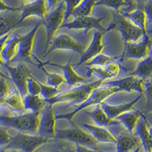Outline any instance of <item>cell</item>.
Listing matches in <instances>:
<instances>
[{
	"mask_svg": "<svg viewBox=\"0 0 152 152\" xmlns=\"http://www.w3.org/2000/svg\"><path fill=\"white\" fill-rule=\"evenodd\" d=\"M103 37H104V32L99 31L94 32L90 46L86 49L85 52L81 55V59L78 64L76 65V66L86 64L87 62L91 60L95 56L102 53V51L105 47V44L103 43Z\"/></svg>",
	"mask_w": 152,
	"mask_h": 152,
	"instance_id": "17",
	"label": "cell"
},
{
	"mask_svg": "<svg viewBox=\"0 0 152 152\" xmlns=\"http://www.w3.org/2000/svg\"><path fill=\"white\" fill-rule=\"evenodd\" d=\"M75 152H100V151L96 150V149L89 148L85 147V146H82V145H76Z\"/></svg>",
	"mask_w": 152,
	"mask_h": 152,
	"instance_id": "45",
	"label": "cell"
},
{
	"mask_svg": "<svg viewBox=\"0 0 152 152\" xmlns=\"http://www.w3.org/2000/svg\"><path fill=\"white\" fill-rule=\"evenodd\" d=\"M83 127L90 132L92 136L96 139L98 142H103V143H116V138L114 136L113 133L105 127L98 126H94V125L85 123L83 124Z\"/></svg>",
	"mask_w": 152,
	"mask_h": 152,
	"instance_id": "22",
	"label": "cell"
},
{
	"mask_svg": "<svg viewBox=\"0 0 152 152\" xmlns=\"http://www.w3.org/2000/svg\"><path fill=\"white\" fill-rule=\"evenodd\" d=\"M93 75H95L96 76H97L100 79L103 80V81L113 78V76L108 72V71L106 69V68L104 66H90V68H88L87 75L88 77H91Z\"/></svg>",
	"mask_w": 152,
	"mask_h": 152,
	"instance_id": "32",
	"label": "cell"
},
{
	"mask_svg": "<svg viewBox=\"0 0 152 152\" xmlns=\"http://www.w3.org/2000/svg\"><path fill=\"white\" fill-rule=\"evenodd\" d=\"M3 67L8 70L10 75L11 81L14 82L16 88L21 93L23 97L28 94V80L31 76H32V72L28 66L24 62H20L16 66H12L5 63Z\"/></svg>",
	"mask_w": 152,
	"mask_h": 152,
	"instance_id": "7",
	"label": "cell"
},
{
	"mask_svg": "<svg viewBox=\"0 0 152 152\" xmlns=\"http://www.w3.org/2000/svg\"><path fill=\"white\" fill-rule=\"evenodd\" d=\"M50 141L39 135H32L19 132L16 136L12 137V141L5 148L16 149L21 152H35L42 145Z\"/></svg>",
	"mask_w": 152,
	"mask_h": 152,
	"instance_id": "6",
	"label": "cell"
},
{
	"mask_svg": "<svg viewBox=\"0 0 152 152\" xmlns=\"http://www.w3.org/2000/svg\"><path fill=\"white\" fill-rule=\"evenodd\" d=\"M142 114H143L142 111L140 110L129 111V112L125 113L118 116L116 119L124 125L125 127L128 130L129 133L135 134L138 121H139L140 118L142 117Z\"/></svg>",
	"mask_w": 152,
	"mask_h": 152,
	"instance_id": "23",
	"label": "cell"
},
{
	"mask_svg": "<svg viewBox=\"0 0 152 152\" xmlns=\"http://www.w3.org/2000/svg\"><path fill=\"white\" fill-rule=\"evenodd\" d=\"M45 1L47 11H49L50 9H55L57 6V5L59 4V0H45Z\"/></svg>",
	"mask_w": 152,
	"mask_h": 152,
	"instance_id": "46",
	"label": "cell"
},
{
	"mask_svg": "<svg viewBox=\"0 0 152 152\" xmlns=\"http://www.w3.org/2000/svg\"><path fill=\"white\" fill-rule=\"evenodd\" d=\"M0 76H2V77H4V78H6V79H8V80H11L10 77H9V76H8L7 75L4 74V73L2 72L1 71V70H0Z\"/></svg>",
	"mask_w": 152,
	"mask_h": 152,
	"instance_id": "49",
	"label": "cell"
},
{
	"mask_svg": "<svg viewBox=\"0 0 152 152\" xmlns=\"http://www.w3.org/2000/svg\"><path fill=\"white\" fill-rule=\"evenodd\" d=\"M42 23L40 21L37 24L34 28L28 34L23 35V36H20L18 56H20L22 59L28 61L32 64H34L33 59L35 58V56H34L33 52L34 43L37 33Z\"/></svg>",
	"mask_w": 152,
	"mask_h": 152,
	"instance_id": "14",
	"label": "cell"
},
{
	"mask_svg": "<svg viewBox=\"0 0 152 152\" xmlns=\"http://www.w3.org/2000/svg\"><path fill=\"white\" fill-rule=\"evenodd\" d=\"M66 4V17H65V21H67L69 18L72 15L73 11L75 10L77 6L80 4V2L82 0H62Z\"/></svg>",
	"mask_w": 152,
	"mask_h": 152,
	"instance_id": "40",
	"label": "cell"
},
{
	"mask_svg": "<svg viewBox=\"0 0 152 152\" xmlns=\"http://www.w3.org/2000/svg\"><path fill=\"white\" fill-rule=\"evenodd\" d=\"M2 116V114H1V113H0V116Z\"/></svg>",
	"mask_w": 152,
	"mask_h": 152,
	"instance_id": "54",
	"label": "cell"
},
{
	"mask_svg": "<svg viewBox=\"0 0 152 152\" xmlns=\"http://www.w3.org/2000/svg\"><path fill=\"white\" fill-rule=\"evenodd\" d=\"M104 81L103 80L99 79L97 81L90 82V83L83 84L82 85H80L74 89H72L69 91L59 94L53 98L47 100V102L48 104H51L53 106L58 103L63 102H69L74 104H81L90 97V95L95 89L100 88L102 85Z\"/></svg>",
	"mask_w": 152,
	"mask_h": 152,
	"instance_id": "2",
	"label": "cell"
},
{
	"mask_svg": "<svg viewBox=\"0 0 152 152\" xmlns=\"http://www.w3.org/2000/svg\"><path fill=\"white\" fill-rule=\"evenodd\" d=\"M104 18H105L104 16L101 18H95L93 16L78 18H75L71 22L63 24L61 28H66L68 29L84 30L85 33L89 30L96 29L97 31L104 33L108 31V29L104 28L102 24V21Z\"/></svg>",
	"mask_w": 152,
	"mask_h": 152,
	"instance_id": "12",
	"label": "cell"
},
{
	"mask_svg": "<svg viewBox=\"0 0 152 152\" xmlns=\"http://www.w3.org/2000/svg\"><path fill=\"white\" fill-rule=\"evenodd\" d=\"M66 4L61 0L56 7L50 12L49 14L41 21L42 24L46 28L47 31V43L44 49V53H47V50L50 48V44L55 37V34L58 29L61 28L63 22L65 21L66 17Z\"/></svg>",
	"mask_w": 152,
	"mask_h": 152,
	"instance_id": "4",
	"label": "cell"
},
{
	"mask_svg": "<svg viewBox=\"0 0 152 152\" xmlns=\"http://www.w3.org/2000/svg\"><path fill=\"white\" fill-rule=\"evenodd\" d=\"M132 75L147 80L152 78V55H149L145 59L139 62L135 71L132 73Z\"/></svg>",
	"mask_w": 152,
	"mask_h": 152,
	"instance_id": "29",
	"label": "cell"
},
{
	"mask_svg": "<svg viewBox=\"0 0 152 152\" xmlns=\"http://www.w3.org/2000/svg\"><path fill=\"white\" fill-rule=\"evenodd\" d=\"M25 110H30L31 113L40 115L47 107V102L40 96H34L28 94L23 97Z\"/></svg>",
	"mask_w": 152,
	"mask_h": 152,
	"instance_id": "25",
	"label": "cell"
},
{
	"mask_svg": "<svg viewBox=\"0 0 152 152\" xmlns=\"http://www.w3.org/2000/svg\"><path fill=\"white\" fill-rule=\"evenodd\" d=\"M39 67L43 69V71L46 73L47 76V85L50 86L54 87V88H58L63 83H66V79H65L64 76L62 75L57 74V73H52L49 72L47 71L44 68V66L41 64H39Z\"/></svg>",
	"mask_w": 152,
	"mask_h": 152,
	"instance_id": "31",
	"label": "cell"
},
{
	"mask_svg": "<svg viewBox=\"0 0 152 152\" xmlns=\"http://www.w3.org/2000/svg\"><path fill=\"white\" fill-rule=\"evenodd\" d=\"M86 49L85 45L77 41L72 36L67 34H61L54 37L45 56L56 50H72L82 55L85 52Z\"/></svg>",
	"mask_w": 152,
	"mask_h": 152,
	"instance_id": "11",
	"label": "cell"
},
{
	"mask_svg": "<svg viewBox=\"0 0 152 152\" xmlns=\"http://www.w3.org/2000/svg\"><path fill=\"white\" fill-rule=\"evenodd\" d=\"M143 10L146 15L147 22L152 23V0H148L145 3Z\"/></svg>",
	"mask_w": 152,
	"mask_h": 152,
	"instance_id": "42",
	"label": "cell"
},
{
	"mask_svg": "<svg viewBox=\"0 0 152 152\" xmlns=\"http://www.w3.org/2000/svg\"><path fill=\"white\" fill-rule=\"evenodd\" d=\"M87 114L91 117L94 122L98 126L106 127V126H115L119 123L117 119H111L107 116L100 104L96 106V108L91 112H87Z\"/></svg>",
	"mask_w": 152,
	"mask_h": 152,
	"instance_id": "26",
	"label": "cell"
},
{
	"mask_svg": "<svg viewBox=\"0 0 152 152\" xmlns=\"http://www.w3.org/2000/svg\"><path fill=\"white\" fill-rule=\"evenodd\" d=\"M8 127L0 125V146L6 147L12 141V137L9 134Z\"/></svg>",
	"mask_w": 152,
	"mask_h": 152,
	"instance_id": "39",
	"label": "cell"
},
{
	"mask_svg": "<svg viewBox=\"0 0 152 152\" xmlns=\"http://www.w3.org/2000/svg\"><path fill=\"white\" fill-rule=\"evenodd\" d=\"M47 9L45 0H35L24 5L21 9V18L20 20L21 24L28 18L37 16L43 20L47 15Z\"/></svg>",
	"mask_w": 152,
	"mask_h": 152,
	"instance_id": "18",
	"label": "cell"
},
{
	"mask_svg": "<svg viewBox=\"0 0 152 152\" xmlns=\"http://www.w3.org/2000/svg\"><path fill=\"white\" fill-rule=\"evenodd\" d=\"M141 97H142V95H139L138 97H136L130 102L119 104V105H110V104H104V103H102L100 105H101V107L103 108L104 112L107 113V116L111 119H116L118 116H119L122 114L131 111L133 109L134 106L135 105V104L140 100Z\"/></svg>",
	"mask_w": 152,
	"mask_h": 152,
	"instance_id": "20",
	"label": "cell"
},
{
	"mask_svg": "<svg viewBox=\"0 0 152 152\" xmlns=\"http://www.w3.org/2000/svg\"><path fill=\"white\" fill-rule=\"evenodd\" d=\"M121 15L129 19L131 22L138 27L144 31L145 34L147 33V18L144 10L142 9H135L132 12H121Z\"/></svg>",
	"mask_w": 152,
	"mask_h": 152,
	"instance_id": "28",
	"label": "cell"
},
{
	"mask_svg": "<svg viewBox=\"0 0 152 152\" xmlns=\"http://www.w3.org/2000/svg\"><path fill=\"white\" fill-rule=\"evenodd\" d=\"M10 34L11 33H9L6 35H5V36L2 37L0 38V66H3L4 64H5L3 60H2V50H3L4 47H5V43L7 42L8 40H9Z\"/></svg>",
	"mask_w": 152,
	"mask_h": 152,
	"instance_id": "43",
	"label": "cell"
},
{
	"mask_svg": "<svg viewBox=\"0 0 152 152\" xmlns=\"http://www.w3.org/2000/svg\"><path fill=\"white\" fill-rule=\"evenodd\" d=\"M135 134L138 135L142 142L145 152H152V137L149 131L148 124L144 114L142 115L138 121V126L135 129Z\"/></svg>",
	"mask_w": 152,
	"mask_h": 152,
	"instance_id": "21",
	"label": "cell"
},
{
	"mask_svg": "<svg viewBox=\"0 0 152 152\" xmlns=\"http://www.w3.org/2000/svg\"><path fill=\"white\" fill-rule=\"evenodd\" d=\"M140 150H141V147H139V148H138L137 149H135V150L133 152H140Z\"/></svg>",
	"mask_w": 152,
	"mask_h": 152,
	"instance_id": "51",
	"label": "cell"
},
{
	"mask_svg": "<svg viewBox=\"0 0 152 152\" xmlns=\"http://www.w3.org/2000/svg\"><path fill=\"white\" fill-rule=\"evenodd\" d=\"M144 81L142 78L135 75H129L125 78H120L119 80H112V81H105L102 84L103 86L115 87L119 88L122 91H126L131 93L132 91H136L143 94L144 93Z\"/></svg>",
	"mask_w": 152,
	"mask_h": 152,
	"instance_id": "13",
	"label": "cell"
},
{
	"mask_svg": "<svg viewBox=\"0 0 152 152\" xmlns=\"http://www.w3.org/2000/svg\"><path fill=\"white\" fill-rule=\"evenodd\" d=\"M59 94H60L59 88H54V87L50 86L48 85L41 84V92H40V96L46 101L50 99L53 98Z\"/></svg>",
	"mask_w": 152,
	"mask_h": 152,
	"instance_id": "34",
	"label": "cell"
},
{
	"mask_svg": "<svg viewBox=\"0 0 152 152\" xmlns=\"http://www.w3.org/2000/svg\"><path fill=\"white\" fill-rule=\"evenodd\" d=\"M151 55H152V53H151Z\"/></svg>",
	"mask_w": 152,
	"mask_h": 152,
	"instance_id": "55",
	"label": "cell"
},
{
	"mask_svg": "<svg viewBox=\"0 0 152 152\" xmlns=\"http://www.w3.org/2000/svg\"><path fill=\"white\" fill-rule=\"evenodd\" d=\"M2 152H21V151L16 150V149H12V148H5Z\"/></svg>",
	"mask_w": 152,
	"mask_h": 152,
	"instance_id": "48",
	"label": "cell"
},
{
	"mask_svg": "<svg viewBox=\"0 0 152 152\" xmlns=\"http://www.w3.org/2000/svg\"><path fill=\"white\" fill-rule=\"evenodd\" d=\"M151 38L145 34L142 40L134 43H126L121 59H138L142 60L149 56Z\"/></svg>",
	"mask_w": 152,
	"mask_h": 152,
	"instance_id": "8",
	"label": "cell"
},
{
	"mask_svg": "<svg viewBox=\"0 0 152 152\" xmlns=\"http://www.w3.org/2000/svg\"><path fill=\"white\" fill-rule=\"evenodd\" d=\"M10 93L7 79L0 76V105H4L5 98Z\"/></svg>",
	"mask_w": 152,
	"mask_h": 152,
	"instance_id": "38",
	"label": "cell"
},
{
	"mask_svg": "<svg viewBox=\"0 0 152 152\" xmlns=\"http://www.w3.org/2000/svg\"><path fill=\"white\" fill-rule=\"evenodd\" d=\"M106 68L108 72L113 76V78L117 76V75L119 73V71H120V66L118 64L117 62L115 61V62H112L109 64H107V66H104Z\"/></svg>",
	"mask_w": 152,
	"mask_h": 152,
	"instance_id": "41",
	"label": "cell"
},
{
	"mask_svg": "<svg viewBox=\"0 0 152 152\" xmlns=\"http://www.w3.org/2000/svg\"><path fill=\"white\" fill-rule=\"evenodd\" d=\"M56 138L60 140H66L72 142L76 145H82L89 148L95 149L97 147V142L91 134L86 132L83 129L75 126L69 129H56Z\"/></svg>",
	"mask_w": 152,
	"mask_h": 152,
	"instance_id": "5",
	"label": "cell"
},
{
	"mask_svg": "<svg viewBox=\"0 0 152 152\" xmlns=\"http://www.w3.org/2000/svg\"><path fill=\"white\" fill-rule=\"evenodd\" d=\"M20 35L16 34L14 37L8 40L2 50V58L4 63L9 64L19 53Z\"/></svg>",
	"mask_w": 152,
	"mask_h": 152,
	"instance_id": "24",
	"label": "cell"
},
{
	"mask_svg": "<svg viewBox=\"0 0 152 152\" xmlns=\"http://www.w3.org/2000/svg\"><path fill=\"white\" fill-rule=\"evenodd\" d=\"M40 124V115L34 113H28L16 116H0V125L14 128L20 132L38 135V129Z\"/></svg>",
	"mask_w": 152,
	"mask_h": 152,
	"instance_id": "1",
	"label": "cell"
},
{
	"mask_svg": "<svg viewBox=\"0 0 152 152\" xmlns=\"http://www.w3.org/2000/svg\"><path fill=\"white\" fill-rule=\"evenodd\" d=\"M116 152H133L142 146V142L138 135L123 133L116 138Z\"/></svg>",
	"mask_w": 152,
	"mask_h": 152,
	"instance_id": "19",
	"label": "cell"
},
{
	"mask_svg": "<svg viewBox=\"0 0 152 152\" xmlns=\"http://www.w3.org/2000/svg\"><path fill=\"white\" fill-rule=\"evenodd\" d=\"M24 1H28V3H29V2H34V1H35V0H24Z\"/></svg>",
	"mask_w": 152,
	"mask_h": 152,
	"instance_id": "52",
	"label": "cell"
},
{
	"mask_svg": "<svg viewBox=\"0 0 152 152\" xmlns=\"http://www.w3.org/2000/svg\"><path fill=\"white\" fill-rule=\"evenodd\" d=\"M28 93L31 95L40 96L41 92V83H40L33 75L31 76L28 80L27 84Z\"/></svg>",
	"mask_w": 152,
	"mask_h": 152,
	"instance_id": "35",
	"label": "cell"
},
{
	"mask_svg": "<svg viewBox=\"0 0 152 152\" xmlns=\"http://www.w3.org/2000/svg\"><path fill=\"white\" fill-rule=\"evenodd\" d=\"M148 128H149V131H150V133H151V135L152 137V127L148 125Z\"/></svg>",
	"mask_w": 152,
	"mask_h": 152,
	"instance_id": "50",
	"label": "cell"
},
{
	"mask_svg": "<svg viewBox=\"0 0 152 152\" xmlns=\"http://www.w3.org/2000/svg\"><path fill=\"white\" fill-rule=\"evenodd\" d=\"M21 10L0 12V38L21 26Z\"/></svg>",
	"mask_w": 152,
	"mask_h": 152,
	"instance_id": "15",
	"label": "cell"
},
{
	"mask_svg": "<svg viewBox=\"0 0 152 152\" xmlns=\"http://www.w3.org/2000/svg\"><path fill=\"white\" fill-rule=\"evenodd\" d=\"M143 86L147 98V109L148 113H152V78L145 80Z\"/></svg>",
	"mask_w": 152,
	"mask_h": 152,
	"instance_id": "36",
	"label": "cell"
},
{
	"mask_svg": "<svg viewBox=\"0 0 152 152\" xmlns=\"http://www.w3.org/2000/svg\"><path fill=\"white\" fill-rule=\"evenodd\" d=\"M56 116L54 114L53 106L49 104L41 113L40 117V124L38 129V135L43 138L51 140L56 138Z\"/></svg>",
	"mask_w": 152,
	"mask_h": 152,
	"instance_id": "10",
	"label": "cell"
},
{
	"mask_svg": "<svg viewBox=\"0 0 152 152\" xmlns=\"http://www.w3.org/2000/svg\"><path fill=\"white\" fill-rule=\"evenodd\" d=\"M4 105L7 106L12 110L18 113L19 114H23L24 111H26L24 109L23 96L17 88L15 89L14 91L9 93L5 98Z\"/></svg>",
	"mask_w": 152,
	"mask_h": 152,
	"instance_id": "27",
	"label": "cell"
},
{
	"mask_svg": "<svg viewBox=\"0 0 152 152\" xmlns=\"http://www.w3.org/2000/svg\"><path fill=\"white\" fill-rule=\"evenodd\" d=\"M36 61L39 64H41L43 66L49 65V66H56V67L62 69V72H63V75H62L64 76L66 83L69 85L73 86V85H78V84L85 83V81H87L86 78L81 76L79 74H78V73L75 71V69L72 66V57H71V59H69V62L66 65H59L51 62H43L42 61H40L38 58H37Z\"/></svg>",
	"mask_w": 152,
	"mask_h": 152,
	"instance_id": "16",
	"label": "cell"
},
{
	"mask_svg": "<svg viewBox=\"0 0 152 152\" xmlns=\"http://www.w3.org/2000/svg\"><path fill=\"white\" fill-rule=\"evenodd\" d=\"M21 9L22 8H14L9 6L3 0H0V12H8V11H18L21 10Z\"/></svg>",
	"mask_w": 152,
	"mask_h": 152,
	"instance_id": "44",
	"label": "cell"
},
{
	"mask_svg": "<svg viewBox=\"0 0 152 152\" xmlns=\"http://www.w3.org/2000/svg\"><path fill=\"white\" fill-rule=\"evenodd\" d=\"M121 91H122L119 88H115V87L100 86V88L95 89L90 95V97H88L85 102L80 104L75 110L67 113L59 114L58 116H56V120L57 119H68L69 121H72L76 114H78L81 111L84 110L91 106H97L98 104H101L106 99L112 96L113 94Z\"/></svg>",
	"mask_w": 152,
	"mask_h": 152,
	"instance_id": "3",
	"label": "cell"
},
{
	"mask_svg": "<svg viewBox=\"0 0 152 152\" xmlns=\"http://www.w3.org/2000/svg\"><path fill=\"white\" fill-rule=\"evenodd\" d=\"M113 28H116L120 32L125 43L138 42L147 34L123 15L119 18L116 23H114Z\"/></svg>",
	"mask_w": 152,
	"mask_h": 152,
	"instance_id": "9",
	"label": "cell"
},
{
	"mask_svg": "<svg viewBox=\"0 0 152 152\" xmlns=\"http://www.w3.org/2000/svg\"><path fill=\"white\" fill-rule=\"evenodd\" d=\"M126 5V0H98L96 5H104L111 8L116 11H119L120 8Z\"/></svg>",
	"mask_w": 152,
	"mask_h": 152,
	"instance_id": "37",
	"label": "cell"
},
{
	"mask_svg": "<svg viewBox=\"0 0 152 152\" xmlns=\"http://www.w3.org/2000/svg\"><path fill=\"white\" fill-rule=\"evenodd\" d=\"M146 121H147L148 124L152 127V113H148L146 115H145Z\"/></svg>",
	"mask_w": 152,
	"mask_h": 152,
	"instance_id": "47",
	"label": "cell"
},
{
	"mask_svg": "<svg viewBox=\"0 0 152 152\" xmlns=\"http://www.w3.org/2000/svg\"><path fill=\"white\" fill-rule=\"evenodd\" d=\"M98 0H82L79 5L72 12V16L75 18L81 17H88L91 16L92 11L94 7Z\"/></svg>",
	"mask_w": 152,
	"mask_h": 152,
	"instance_id": "30",
	"label": "cell"
},
{
	"mask_svg": "<svg viewBox=\"0 0 152 152\" xmlns=\"http://www.w3.org/2000/svg\"><path fill=\"white\" fill-rule=\"evenodd\" d=\"M69 152H75V150H74V151H69Z\"/></svg>",
	"mask_w": 152,
	"mask_h": 152,
	"instance_id": "53",
	"label": "cell"
},
{
	"mask_svg": "<svg viewBox=\"0 0 152 152\" xmlns=\"http://www.w3.org/2000/svg\"><path fill=\"white\" fill-rule=\"evenodd\" d=\"M116 59V57L110 56L105 54H100V55L95 56L94 58L89 61V62H87L86 64L89 66H106L107 64H109L112 62H115Z\"/></svg>",
	"mask_w": 152,
	"mask_h": 152,
	"instance_id": "33",
	"label": "cell"
}]
</instances>
